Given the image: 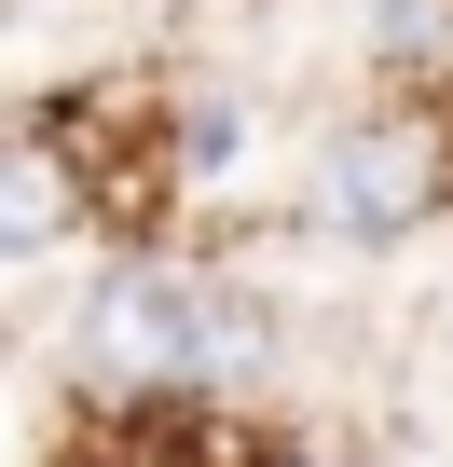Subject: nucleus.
<instances>
[{"mask_svg":"<svg viewBox=\"0 0 453 467\" xmlns=\"http://www.w3.org/2000/svg\"><path fill=\"white\" fill-rule=\"evenodd\" d=\"M69 220H83L69 138H56V124H0V262H42Z\"/></svg>","mask_w":453,"mask_h":467,"instance_id":"nucleus-3","label":"nucleus"},{"mask_svg":"<svg viewBox=\"0 0 453 467\" xmlns=\"http://www.w3.org/2000/svg\"><path fill=\"white\" fill-rule=\"evenodd\" d=\"M439 192H453V138H439L426 110H371V124H344L330 165H316V206L357 234V248H385V234L439 220Z\"/></svg>","mask_w":453,"mask_h":467,"instance_id":"nucleus-2","label":"nucleus"},{"mask_svg":"<svg viewBox=\"0 0 453 467\" xmlns=\"http://www.w3.org/2000/svg\"><path fill=\"white\" fill-rule=\"evenodd\" d=\"M275 358V317L234 289H192L165 262H110L69 317V371L97 399H165V385H248Z\"/></svg>","mask_w":453,"mask_h":467,"instance_id":"nucleus-1","label":"nucleus"},{"mask_svg":"<svg viewBox=\"0 0 453 467\" xmlns=\"http://www.w3.org/2000/svg\"><path fill=\"white\" fill-rule=\"evenodd\" d=\"M234 165H248V110L192 97V110H179V179H234Z\"/></svg>","mask_w":453,"mask_h":467,"instance_id":"nucleus-4","label":"nucleus"}]
</instances>
